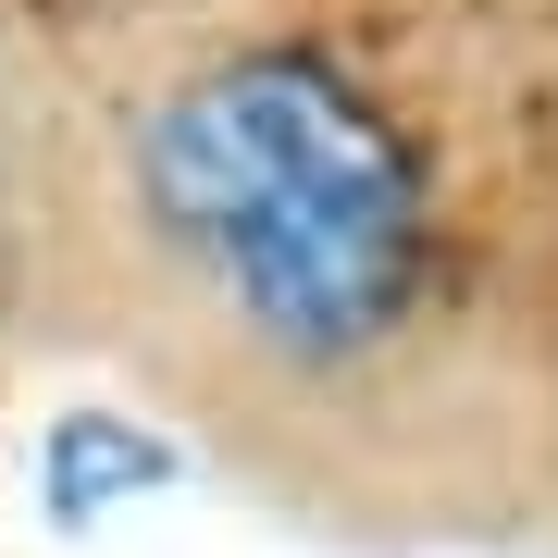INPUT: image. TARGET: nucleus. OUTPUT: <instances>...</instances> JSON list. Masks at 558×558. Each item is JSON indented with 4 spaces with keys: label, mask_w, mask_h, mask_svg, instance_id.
I'll return each instance as SVG.
<instances>
[{
    "label": "nucleus",
    "mask_w": 558,
    "mask_h": 558,
    "mask_svg": "<svg viewBox=\"0 0 558 558\" xmlns=\"http://www.w3.org/2000/svg\"><path fill=\"white\" fill-rule=\"evenodd\" d=\"M137 484H161V447H149V435H124L112 410L50 422V509H62V521H100L112 497H137Z\"/></svg>",
    "instance_id": "2"
},
{
    "label": "nucleus",
    "mask_w": 558,
    "mask_h": 558,
    "mask_svg": "<svg viewBox=\"0 0 558 558\" xmlns=\"http://www.w3.org/2000/svg\"><path fill=\"white\" fill-rule=\"evenodd\" d=\"M137 199L274 373H360L435 299L422 161L311 50H236L161 87L137 124Z\"/></svg>",
    "instance_id": "1"
}]
</instances>
